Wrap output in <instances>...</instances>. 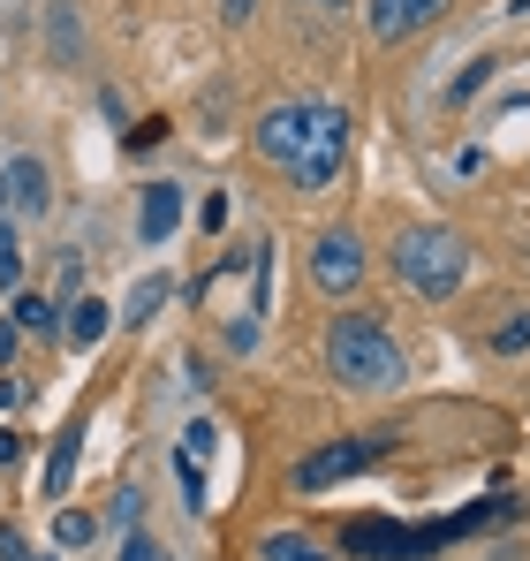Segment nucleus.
<instances>
[{"mask_svg":"<svg viewBox=\"0 0 530 561\" xmlns=\"http://www.w3.org/2000/svg\"><path fill=\"white\" fill-rule=\"evenodd\" d=\"M500 524H523V501L516 493H493L462 516H440V524H379V516H356L342 524V554L356 561H433L440 547L470 539V531H500Z\"/></svg>","mask_w":530,"mask_h":561,"instance_id":"nucleus-1","label":"nucleus"},{"mask_svg":"<svg viewBox=\"0 0 530 561\" xmlns=\"http://www.w3.org/2000/svg\"><path fill=\"white\" fill-rule=\"evenodd\" d=\"M326 365H334L342 387H364V394H387V387H402V379H410L402 342H394L371 311H349V319H334V327H326Z\"/></svg>","mask_w":530,"mask_h":561,"instance_id":"nucleus-2","label":"nucleus"},{"mask_svg":"<svg viewBox=\"0 0 530 561\" xmlns=\"http://www.w3.org/2000/svg\"><path fill=\"white\" fill-rule=\"evenodd\" d=\"M394 280L440 304V296H454V288L470 280V243H462L454 228H433V220H425V228H402V236H394Z\"/></svg>","mask_w":530,"mask_h":561,"instance_id":"nucleus-3","label":"nucleus"},{"mask_svg":"<svg viewBox=\"0 0 530 561\" xmlns=\"http://www.w3.org/2000/svg\"><path fill=\"white\" fill-rule=\"evenodd\" d=\"M342 160H349V114L326 106V99H311V114H303V145H296L288 175H296L303 190H326L334 175H342Z\"/></svg>","mask_w":530,"mask_h":561,"instance_id":"nucleus-4","label":"nucleus"},{"mask_svg":"<svg viewBox=\"0 0 530 561\" xmlns=\"http://www.w3.org/2000/svg\"><path fill=\"white\" fill-rule=\"evenodd\" d=\"M387 456V433H356V440H334V448H319V456H303L296 463V485L303 493H326V485H342L356 470H371Z\"/></svg>","mask_w":530,"mask_h":561,"instance_id":"nucleus-5","label":"nucleus"},{"mask_svg":"<svg viewBox=\"0 0 530 561\" xmlns=\"http://www.w3.org/2000/svg\"><path fill=\"white\" fill-rule=\"evenodd\" d=\"M311 280H319L326 296H349L356 280H364V243H356L349 228H326V236L311 243Z\"/></svg>","mask_w":530,"mask_h":561,"instance_id":"nucleus-6","label":"nucleus"},{"mask_svg":"<svg viewBox=\"0 0 530 561\" xmlns=\"http://www.w3.org/2000/svg\"><path fill=\"white\" fill-rule=\"evenodd\" d=\"M454 0H364V15H371V38H417V31H433Z\"/></svg>","mask_w":530,"mask_h":561,"instance_id":"nucleus-7","label":"nucleus"},{"mask_svg":"<svg viewBox=\"0 0 530 561\" xmlns=\"http://www.w3.org/2000/svg\"><path fill=\"white\" fill-rule=\"evenodd\" d=\"M303 114H311V99H288V106L258 114V152L273 160V168H288V160H296V145H303Z\"/></svg>","mask_w":530,"mask_h":561,"instance_id":"nucleus-8","label":"nucleus"},{"mask_svg":"<svg viewBox=\"0 0 530 561\" xmlns=\"http://www.w3.org/2000/svg\"><path fill=\"white\" fill-rule=\"evenodd\" d=\"M175 228H182V183H152L145 205H137V236L145 243H168Z\"/></svg>","mask_w":530,"mask_h":561,"instance_id":"nucleus-9","label":"nucleus"},{"mask_svg":"<svg viewBox=\"0 0 530 561\" xmlns=\"http://www.w3.org/2000/svg\"><path fill=\"white\" fill-rule=\"evenodd\" d=\"M0 183H8V213H46V168H38V160H31V152H23V160H8V168H0Z\"/></svg>","mask_w":530,"mask_h":561,"instance_id":"nucleus-10","label":"nucleus"},{"mask_svg":"<svg viewBox=\"0 0 530 561\" xmlns=\"http://www.w3.org/2000/svg\"><path fill=\"white\" fill-rule=\"evenodd\" d=\"M114 327V304L106 296H77L69 304V319H61V334H69V350H99V334Z\"/></svg>","mask_w":530,"mask_h":561,"instance_id":"nucleus-11","label":"nucleus"},{"mask_svg":"<svg viewBox=\"0 0 530 561\" xmlns=\"http://www.w3.org/2000/svg\"><path fill=\"white\" fill-rule=\"evenodd\" d=\"M77 448H84V425H69V433L54 440V456H46V501L69 493V478H77Z\"/></svg>","mask_w":530,"mask_h":561,"instance_id":"nucleus-12","label":"nucleus"},{"mask_svg":"<svg viewBox=\"0 0 530 561\" xmlns=\"http://www.w3.org/2000/svg\"><path fill=\"white\" fill-rule=\"evenodd\" d=\"M265 561H334V547H319V539H303V531H265Z\"/></svg>","mask_w":530,"mask_h":561,"instance_id":"nucleus-13","label":"nucleus"},{"mask_svg":"<svg viewBox=\"0 0 530 561\" xmlns=\"http://www.w3.org/2000/svg\"><path fill=\"white\" fill-rule=\"evenodd\" d=\"M15 334H61V311H54V296H15Z\"/></svg>","mask_w":530,"mask_h":561,"instance_id":"nucleus-14","label":"nucleus"},{"mask_svg":"<svg viewBox=\"0 0 530 561\" xmlns=\"http://www.w3.org/2000/svg\"><path fill=\"white\" fill-rule=\"evenodd\" d=\"M160 311H168V274H145L137 288H129V311H122V319L145 327V319H160Z\"/></svg>","mask_w":530,"mask_h":561,"instance_id":"nucleus-15","label":"nucleus"},{"mask_svg":"<svg viewBox=\"0 0 530 561\" xmlns=\"http://www.w3.org/2000/svg\"><path fill=\"white\" fill-rule=\"evenodd\" d=\"M46 38H54V61H77V46H84V38H77V8H69V0H54V8H46Z\"/></svg>","mask_w":530,"mask_h":561,"instance_id":"nucleus-16","label":"nucleus"},{"mask_svg":"<svg viewBox=\"0 0 530 561\" xmlns=\"http://www.w3.org/2000/svg\"><path fill=\"white\" fill-rule=\"evenodd\" d=\"M54 539H61V547H91V539H99V516H84V508H61V516H54Z\"/></svg>","mask_w":530,"mask_h":561,"instance_id":"nucleus-17","label":"nucleus"},{"mask_svg":"<svg viewBox=\"0 0 530 561\" xmlns=\"http://www.w3.org/2000/svg\"><path fill=\"white\" fill-rule=\"evenodd\" d=\"M493 350H500V357H523L530 350V311H508V327H493Z\"/></svg>","mask_w":530,"mask_h":561,"instance_id":"nucleus-18","label":"nucleus"},{"mask_svg":"<svg viewBox=\"0 0 530 561\" xmlns=\"http://www.w3.org/2000/svg\"><path fill=\"white\" fill-rule=\"evenodd\" d=\"M175 478H182V501L205 516V463H197V456H175Z\"/></svg>","mask_w":530,"mask_h":561,"instance_id":"nucleus-19","label":"nucleus"},{"mask_svg":"<svg viewBox=\"0 0 530 561\" xmlns=\"http://www.w3.org/2000/svg\"><path fill=\"white\" fill-rule=\"evenodd\" d=\"M23 280V243H15V228L0 220V288H15Z\"/></svg>","mask_w":530,"mask_h":561,"instance_id":"nucleus-20","label":"nucleus"},{"mask_svg":"<svg viewBox=\"0 0 530 561\" xmlns=\"http://www.w3.org/2000/svg\"><path fill=\"white\" fill-rule=\"evenodd\" d=\"M485 77H493V61H470V69H462V84L447 92V106H470V99L485 92Z\"/></svg>","mask_w":530,"mask_h":561,"instance_id":"nucleus-21","label":"nucleus"},{"mask_svg":"<svg viewBox=\"0 0 530 561\" xmlns=\"http://www.w3.org/2000/svg\"><path fill=\"white\" fill-rule=\"evenodd\" d=\"M212 448H220V433H212V425H205V417H197V425H189V433H182V448H175V456H197V463H205V456H212Z\"/></svg>","mask_w":530,"mask_h":561,"instance_id":"nucleus-22","label":"nucleus"},{"mask_svg":"<svg viewBox=\"0 0 530 561\" xmlns=\"http://www.w3.org/2000/svg\"><path fill=\"white\" fill-rule=\"evenodd\" d=\"M160 137H168V122H137V129H129V137H122V145H129V152H152V145H160Z\"/></svg>","mask_w":530,"mask_h":561,"instance_id":"nucleus-23","label":"nucleus"},{"mask_svg":"<svg viewBox=\"0 0 530 561\" xmlns=\"http://www.w3.org/2000/svg\"><path fill=\"white\" fill-rule=\"evenodd\" d=\"M0 561H54V554H31L23 531H0Z\"/></svg>","mask_w":530,"mask_h":561,"instance_id":"nucleus-24","label":"nucleus"},{"mask_svg":"<svg viewBox=\"0 0 530 561\" xmlns=\"http://www.w3.org/2000/svg\"><path fill=\"white\" fill-rule=\"evenodd\" d=\"M137 508H145V493H137V485H129V493H122V501H114V524H122V531H137Z\"/></svg>","mask_w":530,"mask_h":561,"instance_id":"nucleus-25","label":"nucleus"},{"mask_svg":"<svg viewBox=\"0 0 530 561\" xmlns=\"http://www.w3.org/2000/svg\"><path fill=\"white\" fill-rule=\"evenodd\" d=\"M122 561H160V547H152L145 531H129V539H122Z\"/></svg>","mask_w":530,"mask_h":561,"instance_id":"nucleus-26","label":"nucleus"},{"mask_svg":"<svg viewBox=\"0 0 530 561\" xmlns=\"http://www.w3.org/2000/svg\"><path fill=\"white\" fill-rule=\"evenodd\" d=\"M251 8L258 0H220V23H251Z\"/></svg>","mask_w":530,"mask_h":561,"instance_id":"nucleus-27","label":"nucleus"},{"mask_svg":"<svg viewBox=\"0 0 530 561\" xmlns=\"http://www.w3.org/2000/svg\"><path fill=\"white\" fill-rule=\"evenodd\" d=\"M15 456H23V440H15V433L0 425V463H15Z\"/></svg>","mask_w":530,"mask_h":561,"instance_id":"nucleus-28","label":"nucleus"},{"mask_svg":"<svg viewBox=\"0 0 530 561\" xmlns=\"http://www.w3.org/2000/svg\"><path fill=\"white\" fill-rule=\"evenodd\" d=\"M15 402H23V387H15V379H0V410H15Z\"/></svg>","mask_w":530,"mask_h":561,"instance_id":"nucleus-29","label":"nucleus"},{"mask_svg":"<svg viewBox=\"0 0 530 561\" xmlns=\"http://www.w3.org/2000/svg\"><path fill=\"white\" fill-rule=\"evenodd\" d=\"M319 8H342V0H319Z\"/></svg>","mask_w":530,"mask_h":561,"instance_id":"nucleus-30","label":"nucleus"},{"mask_svg":"<svg viewBox=\"0 0 530 561\" xmlns=\"http://www.w3.org/2000/svg\"><path fill=\"white\" fill-rule=\"evenodd\" d=\"M500 561H508V554H500Z\"/></svg>","mask_w":530,"mask_h":561,"instance_id":"nucleus-31","label":"nucleus"},{"mask_svg":"<svg viewBox=\"0 0 530 561\" xmlns=\"http://www.w3.org/2000/svg\"><path fill=\"white\" fill-rule=\"evenodd\" d=\"M160 561H168V554H160Z\"/></svg>","mask_w":530,"mask_h":561,"instance_id":"nucleus-32","label":"nucleus"}]
</instances>
